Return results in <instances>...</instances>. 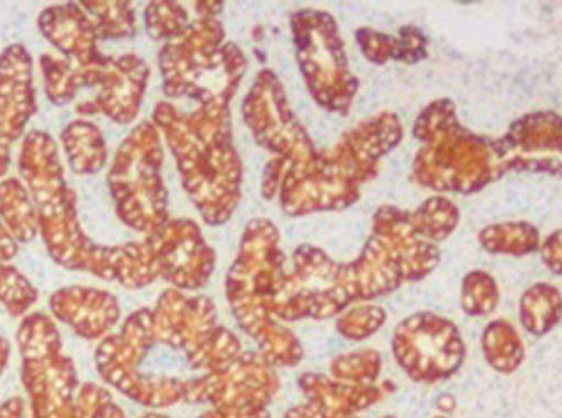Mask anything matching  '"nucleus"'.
<instances>
[{"instance_id":"nucleus-1","label":"nucleus","mask_w":562,"mask_h":418,"mask_svg":"<svg viewBox=\"0 0 562 418\" xmlns=\"http://www.w3.org/2000/svg\"><path fill=\"white\" fill-rule=\"evenodd\" d=\"M439 259V249L420 234L413 212L379 207L357 259L335 262L318 247H297L293 268L282 269L267 306L281 321L334 318L352 303L371 302L425 278Z\"/></svg>"},{"instance_id":"nucleus-2","label":"nucleus","mask_w":562,"mask_h":418,"mask_svg":"<svg viewBox=\"0 0 562 418\" xmlns=\"http://www.w3.org/2000/svg\"><path fill=\"white\" fill-rule=\"evenodd\" d=\"M20 172L38 212L40 234L49 256L74 271H87L128 290L150 286L160 278L157 259L147 241L98 246L83 234L77 196L65 182L57 144L45 132L27 133L21 148Z\"/></svg>"},{"instance_id":"nucleus-3","label":"nucleus","mask_w":562,"mask_h":418,"mask_svg":"<svg viewBox=\"0 0 562 418\" xmlns=\"http://www.w3.org/2000/svg\"><path fill=\"white\" fill-rule=\"evenodd\" d=\"M402 138L403 126L396 114L384 111L341 135L334 147L318 150L316 159L304 169H288L279 159L282 212L303 216L352 206L359 201L360 185L375 178L379 162Z\"/></svg>"},{"instance_id":"nucleus-4","label":"nucleus","mask_w":562,"mask_h":418,"mask_svg":"<svg viewBox=\"0 0 562 418\" xmlns=\"http://www.w3.org/2000/svg\"><path fill=\"white\" fill-rule=\"evenodd\" d=\"M279 240L278 226L269 219L248 223L237 259L226 275V298L241 330L256 340L266 361L274 368H294L303 359V346L267 306L284 269Z\"/></svg>"},{"instance_id":"nucleus-5","label":"nucleus","mask_w":562,"mask_h":418,"mask_svg":"<svg viewBox=\"0 0 562 418\" xmlns=\"http://www.w3.org/2000/svg\"><path fill=\"white\" fill-rule=\"evenodd\" d=\"M167 98H191L198 111L228 117L248 61L235 43H225V30L216 18H199L158 55Z\"/></svg>"},{"instance_id":"nucleus-6","label":"nucleus","mask_w":562,"mask_h":418,"mask_svg":"<svg viewBox=\"0 0 562 418\" xmlns=\"http://www.w3.org/2000/svg\"><path fill=\"white\" fill-rule=\"evenodd\" d=\"M154 125L176 157L182 185L204 222L223 225L241 200L244 166L237 148L211 147L194 135L188 117L170 102H158Z\"/></svg>"},{"instance_id":"nucleus-7","label":"nucleus","mask_w":562,"mask_h":418,"mask_svg":"<svg viewBox=\"0 0 562 418\" xmlns=\"http://www.w3.org/2000/svg\"><path fill=\"white\" fill-rule=\"evenodd\" d=\"M413 135L424 144L413 163V178L422 185L471 193L492 178L490 147L459 126L454 104L447 99L431 102L422 111Z\"/></svg>"},{"instance_id":"nucleus-8","label":"nucleus","mask_w":562,"mask_h":418,"mask_svg":"<svg viewBox=\"0 0 562 418\" xmlns=\"http://www.w3.org/2000/svg\"><path fill=\"white\" fill-rule=\"evenodd\" d=\"M160 133L143 121L117 148L108 185L117 216L139 234H154L169 219V193L161 179Z\"/></svg>"},{"instance_id":"nucleus-9","label":"nucleus","mask_w":562,"mask_h":418,"mask_svg":"<svg viewBox=\"0 0 562 418\" xmlns=\"http://www.w3.org/2000/svg\"><path fill=\"white\" fill-rule=\"evenodd\" d=\"M297 65L307 91L323 110L349 114L359 80L350 72L346 45L330 12L301 9L291 15Z\"/></svg>"},{"instance_id":"nucleus-10","label":"nucleus","mask_w":562,"mask_h":418,"mask_svg":"<svg viewBox=\"0 0 562 418\" xmlns=\"http://www.w3.org/2000/svg\"><path fill=\"white\" fill-rule=\"evenodd\" d=\"M154 315L142 308L126 318L120 334L105 337L95 351V365L108 385L120 389L136 404L167 408L184 399V381L143 374L145 355L154 347Z\"/></svg>"},{"instance_id":"nucleus-11","label":"nucleus","mask_w":562,"mask_h":418,"mask_svg":"<svg viewBox=\"0 0 562 418\" xmlns=\"http://www.w3.org/2000/svg\"><path fill=\"white\" fill-rule=\"evenodd\" d=\"M18 343L34 418L74 417L79 377L71 359L61 352L57 325L43 313L27 315L18 332Z\"/></svg>"},{"instance_id":"nucleus-12","label":"nucleus","mask_w":562,"mask_h":418,"mask_svg":"<svg viewBox=\"0 0 562 418\" xmlns=\"http://www.w3.org/2000/svg\"><path fill=\"white\" fill-rule=\"evenodd\" d=\"M244 120L257 144L288 169H304L316 159L318 148L289 106L281 80L269 68L260 70L245 98Z\"/></svg>"},{"instance_id":"nucleus-13","label":"nucleus","mask_w":562,"mask_h":418,"mask_svg":"<svg viewBox=\"0 0 562 418\" xmlns=\"http://www.w3.org/2000/svg\"><path fill=\"white\" fill-rule=\"evenodd\" d=\"M393 352L397 364L418 383L449 377L464 359L458 328L431 313H416L397 325Z\"/></svg>"},{"instance_id":"nucleus-14","label":"nucleus","mask_w":562,"mask_h":418,"mask_svg":"<svg viewBox=\"0 0 562 418\" xmlns=\"http://www.w3.org/2000/svg\"><path fill=\"white\" fill-rule=\"evenodd\" d=\"M279 388L274 365L260 352H244L223 370L184 381V402L223 410H263Z\"/></svg>"},{"instance_id":"nucleus-15","label":"nucleus","mask_w":562,"mask_h":418,"mask_svg":"<svg viewBox=\"0 0 562 418\" xmlns=\"http://www.w3.org/2000/svg\"><path fill=\"white\" fill-rule=\"evenodd\" d=\"M154 250L160 278L179 291L206 286L216 268V253L207 246L198 223L169 218L145 238Z\"/></svg>"},{"instance_id":"nucleus-16","label":"nucleus","mask_w":562,"mask_h":418,"mask_svg":"<svg viewBox=\"0 0 562 418\" xmlns=\"http://www.w3.org/2000/svg\"><path fill=\"white\" fill-rule=\"evenodd\" d=\"M151 315L155 342L184 352L186 359H191L220 328L216 306L207 296L189 298L176 287L164 291Z\"/></svg>"},{"instance_id":"nucleus-17","label":"nucleus","mask_w":562,"mask_h":418,"mask_svg":"<svg viewBox=\"0 0 562 418\" xmlns=\"http://www.w3.org/2000/svg\"><path fill=\"white\" fill-rule=\"evenodd\" d=\"M33 60L23 45H11L0 55V178L11 162V145L36 113Z\"/></svg>"},{"instance_id":"nucleus-18","label":"nucleus","mask_w":562,"mask_h":418,"mask_svg":"<svg viewBox=\"0 0 562 418\" xmlns=\"http://www.w3.org/2000/svg\"><path fill=\"white\" fill-rule=\"evenodd\" d=\"M150 68L136 55L109 57L104 79L92 101L77 106L80 114H104L120 125H130L138 116L143 94L147 91Z\"/></svg>"},{"instance_id":"nucleus-19","label":"nucleus","mask_w":562,"mask_h":418,"mask_svg":"<svg viewBox=\"0 0 562 418\" xmlns=\"http://www.w3.org/2000/svg\"><path fill=\"white\" fill-rule=\"evenodd\" d=\"M49 309L77 336L89 340L104 337L121 317L120 303L113 294L95 287L71 286L58 290L49 298Z\"/></svg>"},{"instance_id":"nucleus-20","label":"nucleus","mask_w":562,"mask_h":418,"mask_svg":"<svg viewBox=\"0 0 562 418\" xmlns=\"http://www.w3.org/2000/svg\"><path fill=\"white\" fill-rule=\"evenodd\" d=\"M38 26L53 46L80 67H90L104 58L98 49L94 23L76 2L45 9L40 15Z\"/></svg>"},{"instance_id":"nucleus-21","label":"nucleus","mask_w":562,"mask_h":418,"mask_svg":"<svg viewBox=\"0 0 562 418\" xmlns=\"http://www.w3.org/2000/svg\"><path fill=\"white\" fill-rule=\"evenodd\" d=\"M300 388L307 404L322 411L325 418L352 417L383 398V388L378 385H352L331 380L323 374L306 373L300 377Z\"/></svg>"},{"instance_id":"nucleus-22","label":"nucleus","mask_w":562,"mask_h":418,"mask_svg":"<svg viewBox=\"0 0 562 418\" xmlns=\"http://www.w3.org/2000/svg\"><path fill=\"white\" fill-rule=\"evenodd\" d=\"M68 163L77 173H98L108 162V147L98 126L89 121H71L61 132Z\"/></svg>"},{"instance_id":"nucleus-23","label":"nucleus","mask_w":562,"mask_h":418,"mask_svg":"<svg viewBox=\"0 0 562 418\" xmlns=\"http://www.w3.org/2000/svg\"><path fill=\"white\" fill-rule=\"evenodd\" d=\"M0 222L18 241L33 240L40 231L38 212L20 179L0 182Z\"/></svg>"},{"instance_id":"nucleus-24","label":"nucleus","mask_w":562,"mask_h":418,"mask_svg":"<svg viewBox=\"0 0 562 418\" xmlns=\"http://www.w3.org/2000/svg\"><path fill=\"white\" fill-rule=\"evenodd\" d=\"M80 8L94 23L99 39L130 38L135 34V11L130 2L82 0Z\"/></svg>"},{"instance_id":"nucleus-25","label":"nucleus","mask_w":562,"mask_h":418,"mask_svg":"<svg viewBox=\"0 0 562 418\" xmlns=\"http://www.w3.org/2000/svg\"><path fill=\"white\" fill-rule=\"evenodd\" d=\"M40 65H42L46 95L49 101L60 106L74 101L77 92L83 87L79 65L60 57H52V55H43Z\"/></svg>"},{"instance_id":"nucleus-26","label":"nucleus","mask_w":562,"mask_h":418,"mask_svg":"<svg viewBox=\"0 0 562 418\" xmlns=\"http://www.w3.org/2000/svg\"><path fill=\"white\" fill-rule=\"evenodd\" d=\"M241 354L244 349L238 337L220 325L214 336L191 359H188V362L192 370L214 373L232 364Z\"/></svg>"},{"instance_id":"nucleus-27","label":"nucleus","mask_w":562,"mask_h":418,"mask_svg":"<svg viewBox=\"0 0 562 418\" xmlns=\"http://www.w3.org/2000/svg\"><path fill=\"white\" fill-rule=\"evenodd\" d=\"M487 361L499 371H514L524 358L520 339L510 325L495 321L487 327L483 339Z\"/></svg>"},{"instance_id":"nucleus-28","label":"nucleus","mask_w":562,"mask_h":418,"mask_svg":"<svg viewBox=\"0 0 562 418\" xmlns=\"http://www.w3.org/2000/svg\"><path fill=\"white\" fill-rule=\"evenodd\" d=\"M562 303L558 291L551 286H536L525 294L524 305H521V317H524L525 327L530 332H548L552 325L561 318Z\"/></svg>"},{"instance_id":"nucleus-29","label":"nucleus","mask_w":562,"mask_h":418,"mask_svg":"<svg viewBox=\"0 0 562 418\" xmlns=\"http://www.w3.org/2000/svg\"><path fill=\"white\" fill-rule=\"evenodd\" d=\"M413 218L427 240L440 241L454 230L459 222V212L446 197H431L413 212Z\"/></svg>"},{"instance_id":"nucleus-30","label":"nucleus","mask_w":562,"mask_h":418,"mask_svg":"<svg viewBox=\"0 0 562 418\" xmlns=\"http://www.w3.org/2000/svg\"><path fill=\"white\" fill-rule=\"evenodd\" d=\"M379 373H381V355L371 349L338 355L331 362L334 380L352 383V385H375Z\"/></svg>"},{"instance_id":"nucleus-31","label":"nucleus","mask_w":562,"mask_h":418,"mask_svg":"<svg viewBox=\"0 0 562 418\" xmlns=\"http://www.w3.org/2000/svg\"><path fill=\"white\" fill-rule=\"evenodd\" d=\"M145 24L151 38L167 43L177 38L189 26L188 11L169 0L151 2L145 9Z\"/></svg>"},{"instance_id":"nucleus-32","label":"nucleus","mask_w":562,"mask_h":418,"mask_svg":"<svg viewBox=\"0 0 562 418\" xmlns=\"http://www.w3.org/2000/svg\"><path fill=\"white\" fill-rule=\"evenodd\" d=\"M38 300V291L12 266L0 264V303L5 306L12 317H21L34 302Z\"/></svg>"},{"instance_id":"nucleus-33","label":"nucleus","mask_w":562,"mask_h":418,"mask_svg":"<svg viewBox=\"0 0 562 418\" xmlns=\"http://www.w3.org/2000/svg\"><path fill=\"white\" fill-rule=\"evenodd\" d=\"M386 321V312L381 306L362 305L346 309L337 320V330L349 340H364L378 332Z\"/></svg>"},{"instance_id":"nucleus-34","label":"nucleus","mask_w":562,"mask_h":418,"mask_svg":"<svg viewBox=\"0 0 562 418\" xmlns=\"http://www.w3.org/2000/svg\"><path fill=\"white\" fill-rule=\"evenodd\" d=\"M486 249L503 252H525L532 250L537 244L536 230L527 225L492 226L481 235Z\"/></svg>"},{"instance_id":"nucleus-35","label":"nucleus","mask_w":562,"mask_h":418,"mask_svg":"<svg viewBox=\"0 0 562 418\" xmlns=\"http://www.w3.org/2000/svg\"><path fill=\"white\" fill-rule=\"evenodd\" d=\"M498 291L490 275L484 272L469 274L462 287V306L471 315H484L495 308Z\"/></svg>"},{"instance_id":"nucleus-36","label":"nucleus","mask_w":562,"mask_h":418,"mask_svg":"<svg viewBox=\"0 0 562 418\" xmlns=\"http://www.w3.org/2000/svg\"><path fill=\"white\" fill-rule=\"evenodd\" d=\"M357 43L364 57L372 64L384 65L387 60L402 61V42L386 33L360 27L356 33Z\"/></svg>"},{"instance_id":"nucleus-37","label":"nucleus","mask_w":562,"mask_h":418,"mask_svg":"<svg viewBox=\"0 0 562 418\" xmlns=\"http://www.w3.org/2000/svg\"><path fill=\"white\" fill-rule=\"evenodd\" d=\"M400 42H402V61H406V64H415L427 55V49H425L427 42H425L424 34L416 27H402Z\"/></svg>"},{"instance_id":"nucleus-38","label":"nucleus","mask_w":562,"mask_h":418,"mask_svg":"<svg viewBox=\"0 0 562 418\" xmlns=\"http://www.w3.org/2000/svg\"><path fill=\"white\" fill-rule=\"evenodd\" d=\"M199 418H270L267 408L263 410H223V408H213Z\"/></svg>"},{"instance_id":"nucleus-39","label":"nucleus","mask_w":562,"mask_h":418,"mask_svg":"<svg viewBox=\"0 0 562 418\" xmlns=\"http://www.w3.org/2000/svg\"><path fill=\"white\" fill-rule=\"evenodd\" d=\"M15 253H18V240L12 237L4 223L0 222V264L14 259Z\"/></svg>"},{"instance_id":"nucleus-40","label":"nucleus","mask_w":562,"mask_h":418,"mask_svg":"<svg viewBox=\"0 0 562 418\" xmlns=\"http://www.w3.org/2000/svg\"><path fill=\"white\" fill-rule=\"evenodd\" d=\"M543 253H546L549 266H551L554 271L562 272V231H559L555 237L549 238Z\"/></svg>"},{"instance_id":"nucleus-41","label":"nucleus","mask_w":562,"mask_h":418,"mask_svg":"<svg viewBox=\"0 0 562 418\" xmlns=\"http://www.w3.org/2000/svg\"><path fill=\"white\" fill-rule=\"evenodd\" d=\"M24 411H26V404L23 398L15 396L0 407V418H24Z\"/></svg>"},{"instance_id":"nucleus-42","label":"nucleus","mask_w":562,"mask_h":418,"mask_svg":"<svg viewBox=\"0 0 562 418\" xmlns=\"http://www.w3.org/2000/svg\"><path fill=\"white\" fill-rule=\"evenodd\" d=\"M284 418H325L323 417L322 411L316 410L313 405L304 404V405H297V407L291 408V410H288V414H285Z\"/></svg>"},{"instance_id":"nucleus-43","label":"nucleus","mask_w":562,"mask_h":418,"mask_svg":"<svg viewBox=\"0 0 562 418\" xmlns=\"http://www.w3.org/2000/svg\"><path fill=\"white\" fill-rule=\"evenodd\" d=\"M194 9L199 18H216L217 14H222L223 2H195Z\"/></svg>"},{"instance_id":"nucleus-44","label":"nucleus","mask_w":562,"mask_h":418,"mask_svg":"<svg viewBox=\"0 0 562 418\" xmlns=\"http://www.w3.org/2000/svg\"><path fill=\"white\" fill-rule=\"evenodd\" d=\"M92 418H128L124 415V411L121 410L117 405H114L113 402H109L108 405L101 408L98 414Z\"/></svg>"},{"instance_id":"nucleus-45","label":"nucleus","mask_w":562,"mask_h":418,"mask_svg":"<svg viewBox=\"0 0 562 418\" xmlns=\"http://www.w3.org/2000/svg\"><path fill=\"white\" fill-rule=\"evenodd\" d=\"M9 352H11V347H9L8 340L0 337V373L4 371L5 364H8Z\"/></svg>"},{"instance_id":"nucleus-46","label":"nucleus","mask_w":562,"mask_h":418,"mask_svg":"<svg viewBox=\"0 0 562 418\" xmlns=\"http://www.w3.org/2000/svg\"><path fill=\"white\" fill-rule=\"evenodd\" d=\"M454 399L450 398V396H443V398H440L439 407L440 410H454Z\"/></svg>"},{"instance_id":"nucleus-47","label":"nucleus","mask_w":562,"mask_h":418,"mask_svg":"<svg viewBox=\"0 0 562 418\" xmlns=\"http://www.w3.org/2000/svg\"><path fill=\"white\" fill-rule=\"evenodd\" d=\"M142 418H169V417H166V415H160V414H147V415H143Z\"/></svg>"},{"instance_id":"nucleus-48","label":"nucleus","mask_w":562,"mask_h":418,"mask_svg":"<svg viewBox=\"0 0 562 418\" xmlns=\"http://www.w3.org/2000/svg\"><path fill=\"white\" fill-rule=\"evenodd\" d=\"M344 418H359V417H353V415H352V417H344ZM384 418H396V417H384Z\"/></svg>"}]
</instances>
